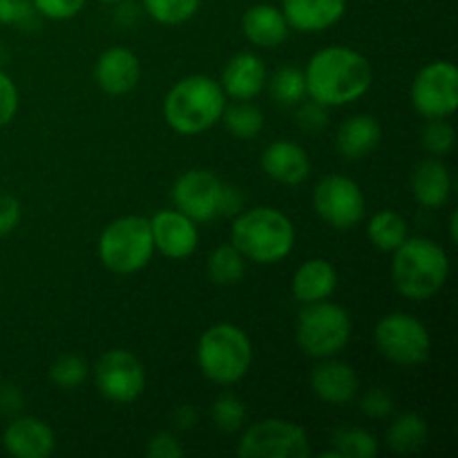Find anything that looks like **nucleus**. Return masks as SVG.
I'll return each instance as SVG.
<instances>
[{
    "label": "nucleus",
    "instance_id": "obj_1",
    "mask_svg": "<svg viewBox=\"0 0 458 458\" xmlns=\"http://www.w3.org/2000/svg\"><path fill=\"white\" fill-rule=\"evenodd\" d=\"M304 81L309 98L327 107H338L369 92L374 70L360 52L334 45L313 54L304 70Z\"/></svg>",
    "mask_w": 458,
    "mask_h": 458
},
{
    "label": "nucleus",
    "instance_id": "obj_2",
    "mask_svg": "<svg viewBox=\"0 0 458 458\" xmlns=\"http://www.w3.org/2000/svg\"><path fill=\"white\" fill-rule=\"evenodd\" d=\"M226 94L222 85L204 74H192L170 88L164 98V119L177 134H201L222 121Z\"/></svg>",
    "mask_w": 458,
    "mask_h": 458
},
{
    "label": "nucleus",
    "instance_id": "obj_3",
    "mask_svg": "<svg viewBox=\"0 0 458 458\" xmlns=\"http://www.w3.org/2000/svg\"><path fill=\"white\" fill-rule=\"evenodd\" d=\"M450 276V259L441 244L428 237H407L392 262V280L398 293L407 300H429L443 289Z\"/></svg>",
    "mask_w": 458,
    "mask_h": 458
},
{
    "label": "nucleus",
    "instance_id": "obj_4",
    "mask_svg": "<svg viewBox=\"0 0 458 458\" xmlns=\"http://www.w3.org/2000/svg\"><path fill=\"white\" fill-rule=\"evenodd\" d=\"M231 244L250 262L276 264L293 250L295 228L284 213L259 206L240 213L231 228Z\"/></svg>",
    "mask_w": 458,
    "mask_h": 458
},
{
    "label": "nucleus",
    "instance_id": "obj_5",
    "mask_svg": "<svg viewBox=\"0 0 458 458\" xmlns=\"http://www.w3.org/2000/svg\"><path fill=\"white\" fill-rule=\"evenodd\" d=\"M253 362L250 338L237 325H215L201 334L197 344V365L215 385H235L249 374Z\"/></svg>",
    "mask_w": 458,
    "mask_h": 458
},
{
    "label": "nucleus",
    "instance_id": "obj_6",
    "mask_svg": "<svg viewBox=\"0 0 458 458\" xmlns=\"http://www.w3.org/2000/svg\"><path fill=\"white\" fill-rule=\"evenodd\" d=\"M155 255L150 219L128 215L107 224L98 237V258L116 276H132L150 264Z\"/></svg>",
    "mask_w": 458,
    "mask_h": 458
},
{
    "label": "nucleus",
    "instance_id": "obj_7",
    "mask_svg": "<svg viewBox=\"0 0 458 458\" xmlns=\"http://www.w3.org/2000/svg\"><path fill=\"white\" fill-rule=\"evenodd\" d=\"M352 316L340 304L322 300L307 304L298 316L295 338L300 349L311 358H334L352 340Z\"/></svg>",
    "mask_w": 458,
    "mask_h": 458
},
{
    "label": "nucleus",
    "instance_id": "obj_8",
    "mask_svg": "<svg viewBox=\"0 0 458 458\" xmlns=\"http://www.w3.org/2000/svg\"><path fill=\"white\" fill-rule=\"evenodd\" d=\"M374 343L380 356L403 367L423 365L432 352L428 327L401 311L380 318L374 331Z\"/></svg>",
    "mask_w": 458,
    "mask_h": 458
},
{
    "label": "nucleus",
    "instance_id": "obj_9",
    "mask_svg": "<svg viewBox=\"0 0 458 458\" xmlns=\"http://www.w3.org/2000/svg\"><path fill=\"white\" fill-rule=\"evenodd\" d=\"M242 458H307L311 454L309 437L298 423L284 419H264L250 425L240 438Z\"/></svg>",
    "mask_w": 458,
    "mask_h": 458
},
{
    "label": "nucleus",
    "instance_id": "obj_10",
    "mask_svg": "<svg viewBox=\"0 0 458 458\" xmlns=\"http://www.w3.org/2000/svg\"><path fill=\"white\" fill-rule=\"evenodd\" d=\"M411 106L425 119H447L458 107V70L452 61L425 65L411 83Z\"/></svg>",
    "mask_w": 458,
    "mask_h": 458
},
{
    "label": "nucleus",
    "instance_id": "obj_11",
    "mask_svg": "<svg viewBox=\"0 0 458 458\" xmlns=\"http://www.w3.org/2000/svg\"><path fill=\"white\" fill-rule=\"evenodd\" d=\"M94 385L106 401L128 405L146 389V369L128 349H110L94 365Z\"/></svg>",
    "mask_w": 458,
    "mask_h": 458
},
{
    "label": "nucleus",
    "instance_id": "obj_12",
    "mask_svg": "<svg viewBox=\"0 0 458 458\" xmlns=\"http://www.w3.org/2000/svg\"><path fill=\"white\" fill-rule=\"evenodd\" d=\"M313 206L322 222L335 231H349L365 219L367 201L360 186L344 174H327L313 191Z\"/></svg>",
    "mask_w": 458,
    "mask_h": 458
},
{
    "label": "nucleus",
    "instance_id": "obj_13",
    "mask_svg": "<svg viewBox=\"0 0 458 458\" xmlns=\"http://www.w3.org/2000/svg\"><path fill=\"white\" fill-rule=\"evenodd\" d=\"M228 183L215 173L204 168H195L183 173L173 186V201L177 210L192 219V222H210L224 215V199H226Z\"/></svg>",
    "mask_w": 458,
    "mask_h": 458
},
{
    "label": "nucleus",
    "instance_id": "obj_14",
    "mask_svg": "<svg viewBox=\"0 0 458 458\" xmlns=\"http://www.w3.org/2000/svg\"><path fill=\"white\" fill-rule=\"evenodd\" d=\"M182 210H159L150 219V231L155 249L170 259H186L199 246V231Z\"/></svg>",
    "mask_w": 458,
    "mask_h": 458
},
{
    "label": "nucleus",
    "instance_id": "obj_15",
    "mask_svg": "<svg viewBox=\"0 0 458 458\" xmlns=\"http://www.w3.org/2000/svg\"><path fill=\"white\" fill-rule=\"evenodd\" d=\"M141 79L139 56L128 47H110L98 56L94 65V81L103 92L121 97L137 88Z\"/></svg>",
    "mask_w": 458,
    "mask_h": 458
},
{
    "label": "nucleus",
    "instance_id": "obj_16",
    "mask_svg": "<svg viewBox=\"0 0 458 458\" xmlns=\"http://www.w3.org/2000/svg\"><path fill=\"white\" fill-rule=\"evenodd\" d=\"M3 445L7 454L16 458H47L54 454L56 437L52 428L34 416L13 419L3 434Z\"/></svg>",
    "mask_w": 458,
    "mask_h": 458
},
{
    "label": "nucleus",
    "instance_id": "obj_17",
    "mask_svg": "<svg viewBox=\"0 0 458 458\" xmlns=\"http://www.w3.org/2000/svg\"><path fill=\"white\" fill-rule=\"evenodd\" d=\"M219 85L235 101H250L267 88V65L250 52L237 54L224 67Z\"/></svg>",
    "mask_w": 458,
    "mask_h": 458
},
{
    "label": "nucleus",
    "instance_id": "obj_18",
    "mask_svg": "<svg viewBox=\"0 0 458 458\" xmlns=\"http://www.w3.org/2000/svg\"><path fill=\"white\" fill-rule=\"evenodd\" d=\"M347 0H282V13L291 30L302 34L325 31L340 22Z\"/></svg>",
    "mask_w": 458,
    "mask_h": 458
},
{
    "label": "nucleus",
    "instance_id": "obj_19",
    "mask_svg": "<svg viewBox=\"0 0 458 458\" xmlns=\"http://www.w3.org/2000/svg\"><path fill=\"white\" fill-rule=\"evenodd\" d=\"M358 376L344 362L334 360V358H322L320 365L311 371V389L320 401L329 405H347L356 398Z\"/></svg>",
    "mask_w": 458,
    "mask_h": 458
},
{
    "label": "nucleus",
    "instance_id": "obj_20",
    "mask_svg": "<svg viewBox=\"0 0 458 458\" xmlns=\"http://www.w3.org/2000/svg\"><path fill=\"white\" fill-rule=\"evenodd\" d=\"M262 168L273 182L298 186L311 173L307 150L293 141H273L262 155Z\"/></svg>",
    "mask_w": 458,
    "mask_h": 458
},
{
    "label": "nucleus",
    "instance_id": "obj_21",
    "mask_svg": "<svg viewBox=\"0 0 458 458\" xmlns=\"http://www.w3.org/2000/svg\"><path fill=\"white\" fill-rule=\"evenodd\" d=\"M289 30L284 13L276 4H253L242 16V31L258 47H277L286 40Z\"/></svg>",
    "mask_w": 458,
    "mask_h": 458
},
{
    "label": "nucleus",
    "instance_id": "obj_22",
    "mask_svg": "<svg viewBox=\"0 0 458 458\" xmlns=\"http://www.w3.org/2000/svg\"><path fill=\"white\" fill-rule=\"evenodd\" d=\"M335 286H338V273H335L334 264L322 258H313L307 259L295 271L291 291H293V298L298 302L313 304L329 300L334 295Z\"/></svg>",
    "mask_w": 458,
    "mask_h": 458
},
{
    "label": "nucleus",
    "instance_id": "obj_23",
    "mask_svg": "<svg viewBox=\"0 0 458 458\" xmlns=\"http://www.w3.org/2000/svg\"><path fill=\"white\" fill-rule=\"evenodd\" d=\"M383 130L371 114H356L344 121L335 137V148L347 161L365 159L380 143Z\"/></svg>",
    "mask_w": 458,
    "mask_h": 458
},
{
    "label": "nucleus",
    "instance_id": "obj_24",
    "mask_svg": "<svg viewBox=\"0 0 458 458\" xmlns=\"http://www.w3.org/2000/svg\"><path fill=\"white\" fill-rule=\"evenodd\" d=\"M411 192L425 208H441L452 192V177L441 159H425L411 174Z\"/></svg>",
    "mask_w": 458,
    "mask_h": 458
},
{
    "label": "nucleus",
    "instance_id": "obj_25",
    "mask_svg": "<svg viewBox=\"0 0 458 458\" xmlns=\"http://www.w3.org/2000/svg\"><path fill=\"white\" fill-rule=\"evenodd\" d=\"M428 441V423L423 416L407 411L401 414L387 429V445L398 454H411Z\"/></svg>",
    "mask_w": 458,
    "mask_h": 458
},
{
    "label": "nucleus",
    "instance_id": "obj_26",
    "mask_svg": "<svg viewBox=\"0 0 458 458\" xmlns=\"http://www.w3.org/2000/svg\"><path fill=\"white\" fill-rule=\"evenodd\" d=\"M367 235L376 249L394 253L407 240V222L403 215L394 213V210H380L369 219Z\"/></svg>",
    "mask_w": 458,
    "mask_h": 458
},
{
    "label": "nucleus",
    "instance_id": "obj_27",
    "mask_svg": "<svg viewBox=\"0 0 458 458\" xmlns=\"http://www.w3.org/2000/svg\"><path fill=\"white\" fill-rule=\"evenodd\" d=\"M246 258L233 244H222L210 253L208 276L215 284L231 286L244 277Z\"/></svg>",
    "mask_w": 458,
    "mask_h": 458
},
{
    "label": "nucleus",
    "instance_id": "obj_28",
    "mask_svg": "<svg viewBox=\"0 0 458 458\" xmlns=\"http://www.w3.org/2000/svg\"><path fill=\"white\" fill-rule=\"evenodd\" d=\"M267 85L273 101H277L280 106H298V103L307 97L304 72L298 70V67H280V70L273 72L271 79H267Z\"/></svg>",
    "mask_w": 458,
    "mask_h": 458
},
{
    "label": "nucleus",
    "instance_id": "obj_29",
    "mask_svg": "<svg viewBox=\"0 0 458 458\" xmlns=\"http://www.w3.org/2000/svg\"><path fill=\"white\" fill-rule=\"evenodd\" d=\"M338 458H376L380 447L374 434L360 428H340L331 438Z\"/></svg>",
    "mask_w": 458,
    "mask_h": 458
},
{
    "label": "nucleus",
    "instance_id": "obj_30",
    "mask_svg": "<svg viewBox=\"0 0 458 458\" xmlns=\"http://www.w3.org/2000/svg\"><path fill=\"white\" fill-rule=\"evenodd\" d=\"M228 132L237 139H255L264 128V114L249 101H237L222 114Z\"/></svg>",
    "mask_w": 458,
    "mask_h": 458
},
{
    "label": "nucleus",
    "instance_id": "obj_31",
    "mask_svg": "<svg viewBox=\"0 0 458 458\" xmlns=\"http://www.w3.org/2000/svg\"><path fill=\"white\" fill-rule=\"evenodd\" d=\"M199 4L201 0H143L148 16L161 25H182L191 21Z\"/></svg>",
    "mask_w": 458,
    "mask_h": 458
},
{
    "label": "nucleus",
    "instance_id": "obj_32",
    "mask_svg": "<svg viewBox=\"0 0 458 458\" xmlns=\"http://www.w3.org/2000/svg\"><path fill=\"white\" fill-rule=\"evenodd\" d=\"M89 374V367L85 358L76 353H63L49 367V378L61 389H79Z\"/></svg>",
    "mask_w": 458,
    "mask_h": 458
},
{
    "label": "nucleus",
    "instance_id": "obj_33",
    "mask_svg": "<svg viewBox=\"0 0 458 458\" xmlns=\"http://www.w3.org/2000/svg\"><path fill=\"white\" fill-rule=\"evenodd\" d=\"M246 407L235 394H222L213 403V423L219 432L233 434L244 425Z\"/></svg>",
    "mask_w": 458,
    "mask_h": 458
},
{
    "label": "nucleus",
    "instance_id": "obj_34",
    "mask_svg": "<svg viewBox=\"0 0 458 458\" xmlns=\"http://www.w3.org/2000/svg\"><path fill=\"white\" fill-rule=\"evenodd\" d=\"M423 146L437 157L450 155L456 146L454 128L443 119H429V123L423 130Z\"/></svg>",
    "mask_w": 458,
    "mask_h": 458
},
{
    "label": "nucleus",
    "instance_id": "obj_35",
    "mask_svg": "<svg viewBox=\"0 0 458 458\" xmlns=\"http://www.w3.org/2000/svg\"><path fill=\"white\" fill-rule=\"evenodd\" d=\"M36 13L49 21H70L76 13L83 12L88 0H31Z\"/></svg>",
    "mask_w": 458,
    "mask_h": 458
},
{
    "label": "nucleus",
    "instance_id": "obj_36",
    "mask_svg": "<svg viewBox=\"0 0 458 458\" xmlns=\"http://www.w3.org/2000/svg\"><path fill=\"white\" fill-rule=\"evenodd\" d=\"M327 106L318 101L298 103V114H295V123L304 130V132H322L327 128Z\"/></svg>",
    "mask_w": 458,
    "mask_h": 458
},
{
    "label": "nucleus",
    "instance_id": "obj_37",
    "mask_svg": "<svg viewBox=\"0 0 458 458\" xmlns=\"http://www.w3.org/2000/svg\"><path fill=\"white\" fill-rule=\"evenodd\" d=\"M36 9L31 0H0V25L25 27L31 22Z\"/></svg>",
    "mask_w": 458,
    "mask_h": 458
},
{
    "label": "nucleus",
    "instance_id": "obj_38",
    "mask_svg": "<svg viewBox=\"0 0 458 458\" xmlns=\"http://www.w3.org/2000/svg\"><path fill=\"white\" fill-rule=\"evenodd\" d=\"M146 454L150 458H182L186 454V450H183L182 443L177 441L173 432H159L150 437L146 445Z\"/></svg>",
    "mask_w": 458,
    "mask_h": 458
},
{
    "label": "nucleus",
    "instance_id": "obj_39",
    "mask_svg": "<svg viewBox=\"0 0 458 458\" xmlns=\"http://www.w3.org/2000/svg\"><path fill=\"white\" fill-rule=\"evenodd\" d=\"M360 410L371 419H387L394 411L392 394L385 392V389H369L360 398Z\"/></svg>",
    "mask_w": 458,
    "mask_h": 458
},
{
    "label": "nucleus",
    "instance_id": "obj_40",
    "mask_svg": "<svg viewBox=\"0 0 458 458\" xmlns=\"http://www.w3.org/2000/svg\"><path fill=\"white\" fill-rule=\"evenodd\" d=\"M18 112V89L4 72H0V128L12 123Z\"/></svg>",
    "mask_w": 458,
    "mask_h": 458
},
{
    "label": "nucleus",
    "instance_id": "obj_41",
    "mask_svg": "<svg viewBox=\"0 0 458 458\" xmlns=\"http://www.w3.org/2000/svg\"><path fill=\"white\" fill-rule=\"evenodd\" d=\"M21 215L22 210L16 197L0 195V237L16 231L18 224H21Z\"/></svg>",
    "mask_w": 458,
    "mask_h": 458
},
{
    "label": "nucleus",
    "instance_id": "obj_42",
    "mask_svg": "<svg viewBox=\"0 0 458 458\" xmlns=\"http://www.w3.org/2000/svg\"><path fill=\"white\" fill-rule=\"evenodd\" d=\"M22 392L16 387V385H0V411L3 414H18L22 410Z\"/></svg>",
    "mask_w": 458,
    "mask_h": 458
},
{
    "label": "nucleus",
    "instance_id": "obj_43",
    "mask_svg": "<svg viewBox=\"0 0 458 458\" xmlns=\"http://www.w3.org/2000/svg\"><path fill=\"white\" fill-rule=\"evenodd\" d=\"M173 419H174V423H177L179 429H191V428H195V423H197V410L192 405H182L174 410Z\"/></svg>",
    "mask_w": 458,
    "mask_h": 458
},
{
    "label": "nucleus",
    "instance_id": "obj_44",
    "mask_svg": "<svg viewBox=\"0 0 458 458\" xmlns=\"http://www.w3.org/2000/svg\"><path fill=\"white\" fill-rule=\"evenodd\" d=\"M458 215L456 213H452V217H450V237H452V242H456L458 240Z\"/></svg>",
    "mask_w": 458,
    "mask_h": 458
},
{
    "label": "nucleus",
    "instance_id": "obj_45",
    "mask_svg": "<svg viewBox=\"0 0 458 458\" xmlns=\"http://www.w3.org/2000/svg\"><path fill=\"white\" fill-rule=\"evenodd\" d=\"M101 3H107V4H114V3H121V0H101Z\"/></svg>",
    "mask_w": 458,
    "mask_h": 458
}]
</instances>
